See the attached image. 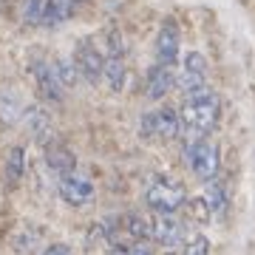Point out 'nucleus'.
Listing matches in <instances>:
<instances>
[{"mask_svg":"<svg viewBox=\"0 0 255 255\" xmlns=\"http://www.w3.org/2000/svg\"><path fill=\"white\" fill-rule=\"evenodd\" d=\"M74 65L80 71L82 80L88 82H97L102 77V68H105V57L91 40H80L77 43V51H74Z\"/></svg>","mask_w":255,"mask_h":255,"instance_id":"6","label":"nucleus"},{"mask_svg":"<svg viewBox=\"0 0 255 255\" xmlns=\"http://www.w3.org/2000/svg\"><path fill=\"white\" fill-rule=\"evenodd\" d=\"M43 9H46V0H26L23 3V20L31 26L43 23Z\"/></svg>","mask_w":255,"mask_h":255,"instance_id":"22","label":"nucleus"},{"mask_svg":"<svg viewBox=\"0 0 255 255\" xmlns=\"http://www.w3.org/2000/svg\"><path fill=\"white\" fill-rule=\"evenodd\" d=\"M23 167H26V147L23 145H11L9 159H6V179L11 184H17L23 179Z\"/></svg>","mask_w":255,"mask_h":255,"instance_id":"17","label":"nucleus"},{"mask_svg":"<svg viewBox=\"0 0 255 255\" xmlns=\"http://www.w3.org/2000/svg\"><path fill=\"white\" fill-rule=\"evenodd\" d=\"M130 255H153V250H150V247H145V241H136V247L130 250Z\"/></svg>","mask_w":255,"mask_h":255,"instance_id":"25","label":"nucleus"},{"mask_svg":"<svg viewBox=\"0 0 255 255\" xmlns=\"http://www.w3.org/2000/svg\"><path fill=\"white\" fill-rule=\"evenodd\" d=\"M9 244H11V250H14L17 255H31L34 253V247L40 244V230L23 224V227H17L9 236Z\"/></svg>","mask_w":255,"mask_h":255,"instance_id":"14","label":"nucleus"},{"mask_svg":"<svg viewBox=\"0 0 255 255\" xmlns=\"http://www.w3.org/2000/svg\"><path fill=\"white\" fill-rule=\"evenodd\" d=\"M187 159H190V167L193 173L199 176L201 182H210L219 176V167H221V153L219 147L207 142V139H193L190 147H187Z\"/></svg>","mask_w":255,"mask_h":255,"instance_id":"3","label":"nucleus"},{"mask_svg":"<svg viewBox=\"0 0 255 255\" xmlns=\"http://www.w3.org/2000/svg\"><path fill=\"white\" fill-rule=\"evenodd\" d=\"M145 199L153 213H179L182 204L187 201V193H184V184L170 176H153L147 184Z\"/></svg>","mask_w":255,"mask_h":255,"instance_id":"2","label":"nucleus"},{"mask_svg":"<svg viewBox=\"0 0 255 255\" xmlns=\"http://www.w3.org/2000/svg\"><path fill=\"white\" fill-rule=\"evenodd\" d=\"M204 199H207L213 216H224V213H227V193H224V184L210 179V187H207V196H204Z\"/></svg>","mask_w":255,"mask_h":255,"instance_id":"18","label":"nucleus"},{"mask_svg":"<svg viewBox=\"0 0 255 255\" xmlns=\"http://www.w3.org/2000/svg\"><path fill=\"white\" fill-rule=\"evenodd\" d=\"M43 255H74V253H71V250H68L65 244H51Z\"/></svg>","mask_w":255,"mask_h":255,"instance_id":"24","label":"nucleus"},{"mask_svg":"<svg viewBox=\"0 0 255 255\" xmlns=\"http://www.w3.org/2000/svg\"><path fill=\"white\" fill-rule=\"evenodd\" d=\"M60 196L71 207H85V204L94 201V184L88 179H82V176L65 173V176H60Z\"/></svg>","mask_w":255,"mask_h":255,"instance_id":"8","label":"nucleus"},{"mask_svg":"<svg viewBox=\"0 0 255 255\" xmlns=\"http://www.w3.org/2000/svg\"><path fill=\"white\" fill-rule=\"evenodd\" d=\"M71 11H74V0H46L43 26H60L71 17Z\"/></svg>","mask_w":255,"mask_h":255,"instance_id":"15","label":"nucleus"},{"mask_svg":"<svg viewBox=\"0 0 255 255\" xmlns=\"http://www.w3.org/2000/svg\"><path fill=\"white\" fill-rule=\"evenodd\" d=\"M108 255H130V250H125V247H119V244H117V247H111V253H108Z\"/></svg>","mask_w":255,"mask_h":255,"instance_id":"26","label":"nucleus"},{"mask_svg":"<svg viewBox=\"0 0 255 255\" xmlns=\"http://www.w3.org/2000/svg\"><path fill=\"white\" fill-rule=\"evenodd\" d=\"M20 117H23L26 130L34 139H40V142L51 139V114H48L43 105H28V108L20 111Z\"/></svg>","mask_w":255,"mask_h":255,"instance_id":"11","label":"nucleus"},{"mask_svg":"<svg viewBox=\"0 0 255 255\" xmlns=\"http://www.w3.org/2000/svg\"><path fill=\"white\" fill-rule=\"evenodd\" d=\"M46 162L48 167L54 170V173L65 176V173H74V167H77V156L68 150L65 145H46Z\"/></svg>","mask_w":255,"mask_h":255,"instance_id":"13","label":"nucleus"},{"mask_svg":"<svg viewBox=\"0 0 255 255\" xmlns=\"http://www.w3.org/2000/svg\"><path fill=\"white\" fill-rule=\"evenodd\" d=\"M170 88H173V71H170V65L156 63L150 68V74H147V97L150 100H162Z\"/></svg>","mask_w":255,"mask_h":255,"instance_id":"12","label":"nucleus"},{"mask_svg":"<svg viewBox=\"0 0 255 255\" xmlns=\"http://www.w3.org/2000/svg\"><path fill=\"white\" fill-rule=\"evenodd\" d=\"M54 74L57 80H60V85L63 88H74L77 85V80H80V71H77V65H74V60L68 63V60H54Z\"/></svg>","mask_w":255,"mask_h":255,"instance_id":"19","label":"nucleus"},{"mask_svg":"<svg viewBox=\"0 0 255 255\" xmlns=\"http://www.w3.org/2000/svg\"><path fill=\"white\" fill-rule=\"evenodd\" d=\"M182 85L184 97H190V94H199V91H207V63H204V57L199 51H190V54H184V63H182Z\"/></svg>","mask_w":255,"mask_h":255,"instance_id":"7","label":"nucleus"},{"mask_svg":"<svg viewBox=\"0 0 255 255\" xmlns=\"http://www.w3.org/2000/svg\"><path fill=\"white\" fill-rule=\"evenodd\" d=\"M31 77H34V85H37V91H40V97H46L48 102H60L63 100L65 88L60 85V80H57L54 65L51 63H34L31 65Z\"/></svg>","mask_w":255,"mask_h":255,"instance_id":"10","label":"nucleus"},{"mask_svg":"<svg viewBox=\"0 0 255 255\" xmlns=\"http://www.w3.org/2000/svg\"><path fill=\"white\" fill-rule=\"evenodd\" d=\"M142 133L159 139H176L182 133V119L173 108H159L142 117Z\"/></svg>","mask_w":255,"mask_h":255,"instance_id":"5","label":"nucleus"},{"mask_svg":"<svg viewBox=\"0 0 255 255\" xmlns=\"http://www.w3.org/2000/svg\"><path fill=\"white\" fill-rule=\"evenodd\" d=\"M182 207H187V213H190V219L193 221H210V204H207V199L201 196V199H190V201H184Z\"/></svg>","mask_w":255,"mask_h":255,"instance_id":"21","label":"nucleus"},{"mask_svg":"<svg viewBox=\"0 0 255 255\" xmlns=\"http://www.w3.org/2000/svg\"><path fill=\"white\" fill-rule=\"evenodd\" d=\"M179 60V26L173 20H164L156 34V63L173 68Z\"/></svg>","mask_w":255,"mask_h":255,"instance_id":"9","label":"nucleus"},{"mask_svg":"<svg viewBox=\"0 0 255 255\" xmlns=\"http://www.w3.org/2000/svg\"><path fill=\"white\" fill-rule=\"evenodd\" d=\"M182 255H210V241L204 236L184 238V253Z\"/></svg>","mask_w":255,"mask_h":255,"instance_id":"23","label":"nucleus"},{"mask_svg":"<svg viewBox=\"0 0 255 255\" xmlns=\"http://www.w3.org/2000/svg\"><path fill=\"white\" fill-rule=\"evenodd\" d=\"M105 80H108V88L111 91H122V85H125V63H122V57H105Z\"/></svg>","mask_w":255,"mask_h":255,"instance_id":"16","label":"nucleus"},{"mask_svg":"<svg viewBox=\"0 0 255 255\" xmlns=\"http://www.w3.org/2000/svg\"><path fill=\"white\" fill-rule=\"evenodd\" d=\"M128 233H130V238H136V241H147L150 238V221L145 219V216H139V213H130L125 221Z\"/></svg>","mask_w":255,"mask_h":255,"instance_id":"20","label":"nucleus"},{"mask_svg":"<svg viewBox=\"0 0 255 255\" xmlns=\"http://www.w3.org/2000/svg\"><path fill=\"white\" fill-rule=\"evenodd\" d=\"M184 236H187V227L176 213H156V219L150 221V238L159 241L162 247H167V250L182 247Z\"/></svg>","mask_w":255,"mask_h":255,"instance_id":"4","label":"nucleus"},{"mask_svg":"<svg viewBox=\"0 0 255 255\" xmlns=\"http://www.w3.org/2000/svg\"><path fill=\"white\" fill-rule=\"evenodd\" d=\"M182 130L193 139H201L207 136L213 128L219 125L221 119V102L219 97L210 91H199V94H190V97H184V105H182Z\"/></svg>","mask_w":255,"mask_h":255,"instance_id":"1","label":"nucleus"}]
</instances>
